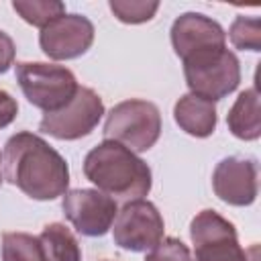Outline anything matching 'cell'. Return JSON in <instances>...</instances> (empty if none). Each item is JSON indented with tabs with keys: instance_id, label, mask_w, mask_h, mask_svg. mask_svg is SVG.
Listing matches in <instances>:
<instances>
[{
	"instance_id": "obj_1",
	"label": "cell",
	"mask_w": 261,
	"mask_h": 261,
	"mask_svg": "<svg viewBox=\"0 0 261 261\" xmlns=\"http://www.w3.org/2000/svg\"><path fill=\"white\" fill-rule=\"evenodd\" d=\"M4 177L33 200H55L69 186L65 159L39 135L16 133L4 145Z\"/></svg>"
},
{
	"instance_id": "obj_2",
	"label": "cell",
	"mask_w": 261,
	"mask_h": 261,
	"mask_svg": "<svg viewBox=\"0 0 261 261\" xmlns=\"http://www.w3.org/2000/svg\"><path fill=\"white\" fill-rule=\"evenodd\" d=\"M86 177L104 194L120 200H139L151 190V169L126 147L104 141L84 161Z\"/></svg>"
},
{
	"instance_id": "obj_3",
	"label": "cell",
	"mask_w": 261,
	"mask_h": 261,
	"mask_svg": "<svg viewBox=\"0 0 261 261\" xmlns=\"http://www.w3.org/2000/svg\"><path fill=\"white\" fill-rule=\"evenodd\" d=\"M184 73L192 94L212 102L234 92L241 82L239 59L226 47H212L186 57Z\"/></svg>"
},
{
	"instance_id": "obj_4",
	"label": "cell",
	"mask_w": 261,
	"mask_h": 261,
	"mask_svg": "<svg viewBox=\"0 0 261 261\" xmlns=\"http://www.w3.org/2000/svg\"><path fill=\"white\" fill-rule=\"evenodd\" d=\"M161 135V114L153 102L124 100L116 104L104 124L106 141H114L133 153L149 151Z\"/></svg>"
},
{
	"instance_id": "obj_5",
	"label": "cell",
	"mask_w": 261,
	"mask_h": 261,
	"mask_svg": "<svg viewBox=\"0 0 261 261\" xmlns=\"http://www.w3.org/2000/svg\"><path fill=\"white\" fill-rule=\"evenodd\" d=\"M16 82L24 98L45 112L61 110L80 88L67 67L41 61H18Z\"/></svg>"
},
{
	"instance_id": "obj_6",
	"label": "cell",
	"mask_w": 261,
	"mask_h": 261,
	"mask_svg": "<svg viewBox=\"0 0 261 261\" xmlns=\"http://www.w3.org/2000/svg\"><path fill=\"white\" fill-rule=\"evenodd\" d=\"M194 261H247L234 224L214 210H202L190 224Z\"/></svg>"
},
{
	"instance_id": "obj_7",
	"label": "cell",
	"mask_w": 261,
	"mask_h": 261,
	"mask_svg": "<svg viewBox=\"0 0 261 261\" xmlns=\"http://www.w3.org/2000/svg\"><path fill=\"white\" fill-rule=\"evenodd\" d=\"M104 114L102 98L90 88H77L75 96L55 112H45L39 128L59 141H73L90 135Z\"/></svg>"
},
{
	"instance_id": "obj_8",
	"label": "cell",
	"mask_w": 261,
	"mask_h": 261,
	"mask_svg": "<svg viewBox=\"0 0 261 261\" xmlns=\"http://www.w3.org/2000/svg\"><path fill=\"white\" fill-rule=\"evenodd\" d=\"M112 224L114 243L126 251L153 249L163 239L165 230L159 210L143 198L126 202Z\"/></svg>"
},
{
	"instance_id": "obj_9",
	"label": "cell",
	"mask_w": 261,
	"mask_h": 261,
	"mask_svg": "<svg viewBox=\"0 0 261 261\" xmlns=\"http://www.w3.org/2000/svg\"><path fill=\"white\" fill-rule=\"evenodd\" d=\"M61 206L73 228L86 237L106 234L118 214L116 200L100 190H69Z\"/></svg>"
},
{
	"instance_id": "obj_10",
	"label": "cell",
	"mask_w": 261,
	"mask_h": 261,
	"mask_svg": "<svg viewBox=\"0 0 261 261\" xmlns=\"http://www.w3.org/2000/svg\"><path fill=\"white\" fill-rule=\"evenodd\" d=\"M41 49L51 59H73L84 55L94 43V24L82 14H61L41 29Z\"/></svg>"
},
{
	"instance_id": "obj_11",
	"label": "cell",
	"mask_w": 261,
	"mask_h": 261,
	"mask_svg": "<svg viewBox=\"0 0 261 261\" xmlns=\"http://www.w3.org/2000/svg\"><path fill=\"white\" fill-rule=\"evenodd\" d=\"M214 194L232 206H249L257 198V165L251 159L226 157L212 175Z\"/></svg>"
},
{
	"instance_id": "obj_12",
	"label": "cell",
	"mask_w": 261,
	"mask_h": 261,
	"mask_svg": "<svg viewBox=\"0 0 261 261\" xmlns=\"http://www.w3.org/2000/svg\"><path fill=\"white\" fill-rule=\"evenodd\" d=\"M171 45L175 53L186 59L204 49L226 47V35L216 20L198 12H186L177 16L171 27Z\"/></svg>"
},
{
	"instance_id": "obj_13",
	"label": "cell",
	"mask_w": 261,
	"mask_h": 261,
	"mask_svg": "<svg viewBox=\"0 0 261 261\" xmlns=\"http://www.w3.org/2000/svg\"><path fill=\"white\" fill-rule=\"evenodd\" d=\"M175 122L181 130L192 137H210L216 128V106L212 100H206L196 94L181 96L173 106Z\"/></svg>"
},
{
	"instance_id": "obj_14",
	"label": "cell",
	"mask_w": 261,
	"mask_h": 261,
	"mask_svg": "<svg viewBox=\"0 0 261 261\" xmlns=\"http://www.w3.org/2000/svg\"><path fill=\"white\" fill-rule=\"evenodd\" d=\"M226 124L230 133L243 141H255L261 135V108H259V94L257 88L245 90L234 100L232 108L228 110Z\"/></svg>"
},
{
	"instance_id": "obj_15",
	"label": "cell",
	"mask_w": 261,
	"mask_h": 261,
	"mask_svg": "<svg viewBox=\"0 0 261 261\" xmlns=\"http://www.w3.org/2000/svg\"><path fill=\"white\" fill-rule=\"evenodd\" d=\"M39 241L45 253V261H82V251L75 237L61 222L47 224L39 234Z\"/></svg>"
},
{
	"instance_id": "obj_16",
	"label": "cell",
	"mask_w": 261,
	"mask_h": 261,
	"mask_svg": "<svg viewBox=\"0 0 261 261\" xmlns=\"http://www.w3.org/2000/svg\"><path fill=\"white\" fill-rule=\"evenodd\" d=\"M2 261H45L39 237L27 232H4Z\"/></svg>"
},
{
	"instance_id": "obj_17",
	"label": "cell",
	"mask_w": 261,
	"mask_h": 261,
	"mask_svg": "<svg viewBox=\"0 0 261 261\" xmlns=\"http://www.w3.org/2000/svg\"><path fill=\"white\" fill-rule=\"evenodd\" d=\"M12 8L33 27H47L61 14H65L63 2L57 0H14Z\"/></svg>"
},
{
	"instance_id": "obj_18",
	"label": "cell",
	"mask_w": 261,
	"mask_h": 261,
	"mask_svg": "<svg viewBox=\"0 0 261 261\" xmlns=\"http://www.w3.org/2000/svg\"><path fill=\"white\" fill-rule=\"evenodd\" d=\"M159 8V2H145V0H112L110 2V10L114 12V16L120 22H128V24H139V22H147L155 16Z\"/></svg>"
},
{
	"instance_id": "obj_19",
	"label": "cell",
	"mask_w": 261,
	"mask_h": 261,
	"mask_svg": "<svg viewBox=\"0 0 261 261\" xmlns=\"http://www.w3.org/2000/svg\"><path fill=\"white\" fill-rule=\"evenodd\" d=\"M228 37L237 49L259 51L261 49V20L249 18V16H239L230 27Z\"/></svg>"
},
{
	"instance_id": "obj_20",
	"label": "cell",
	"mask_w": 261,
	"mask_h": 261,
	"mask_svg": "<svg viewBox=\"0 0 261 261\" xmlns=\"http://www.w3.org/2000/svg\"><path fill=\"white\" fill-rule=\"evenodd\" d=\"M145 261H192V255H190V249L179 239L167 237V239H161L151 249Z\"/></svg>"
},
{
	"instance_id": "obj_21",
	"label": "cell",
	"mask_w": 261,
	"mask_h": 261,
	"mask_svg": "<svg viewBox=\"0 0 261 261\" xmlns=\"http://www.w3.org/2000/svg\"><path fill=\"white\" fill-rule=\"evenodd\" d=\"M16 112H18L16 100L6 90H0V128L8 126L16 118Z\"/></svg>"
},
{
	"instance_id": "obj_22",
	"label": "cell",
	"mask_w": 261,
	"mask_h": 261,
	"mask_svg": "<svg viewBox=\"0 0 261 261\" xmlns=\"http://www.w3.org/2000/svg\"><path fill=\"white\" fill-rule=\"evenodd\" d=\"M14 41L4 33L0 31V73L8 71V67L12 65L14 61Z\"/></svg>"
},
{
	"instance_id": "obj_23",
	"label": "cell",
	"mask_w": 261,
	"mask_h": 261,
	"mask_svg": "<svg viewBox=\"0 0 261 261\" xmlns=\"http://www.w3.org/2000/svg\"><path fill=\"white\" fill-rule=\"evenodd\" d=\"M247 261H259V245H251L247 249Z\"/></svg>"
},
{
	"instance_id": "obj_24",
	"label": "cell",
	"mask_w": 261,
	"mask_h": 261,
	"mask_svg": "<svg viewBox=\"0 0 261 261\" xmlns=\"http://www.w3.org/2000/svg\"><path fill=\"white\" fill-rule=\"evenodd\" d=\"M0 181H2V177H0Z\"/></svg>"
}]
</instances>
